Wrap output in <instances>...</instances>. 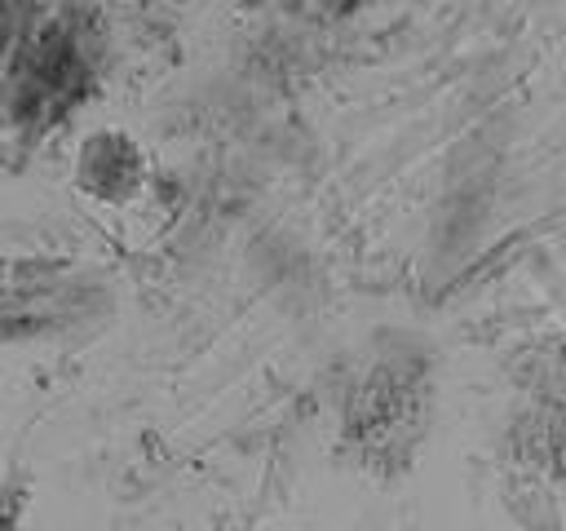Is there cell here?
<instances>
[{
	"label": "cell",
	"instance_id": "cell-4",
	"mask_svg": "<svg viewBox=\"0 0 566 531\" xmlns=\"http://www.w3.org/2000/svg\"><path fill=\"white\" fill-rule=\"evenodd\" d=\"M31 509V482L4 478L0 482V531H22V518Z\"/></svg>",
	"mask_w": 566,
	"mask_h": 531
},
{
	"label": "cell",
	"instance_id": "cell-3",
	"mask_svg": "<svg viewBox=\"0 0 566 531\" xmlns=\"http://www.w3.org/2000/svg\"><path fill=\"white\" fill-rule=\"evenodd\" d=\"M71 270L62 257H0V292L13 288H49Z\"/></svg>",
	"mask_w": 566,
	"mask_h": 531
},
{
	"label": "cell",
	"instance_id": "cell-1",
	"mask_svg": "<svg viewBox=\"0 0 566 531\" xmlns=\"http://www.w3.org/2000/svg\"><path fill=\"white\" fill-rule=\"evenodd\" d=\"M146 181L137 142L119 128H97L75 150V186L102 204H128Z\"/></svg>",
	"mask_w": 566,
	"mask_h": 531
},
{
	"label": "cell",
	"instance_id": "cell-2",
	"mask_svg": "<svg viewBox=\"0 0 566 531\" xmlns=\"http://www.w3.org/2000/svg\"><path fill=\"white\" fill-rule=\"evenodd\" d=\"M411 376L398 367H376L349 403V434L363 442H385L411 412Z\"/></svg>",
	"mask_w": 566,
	"mask_h": 531
}]
</instances>
